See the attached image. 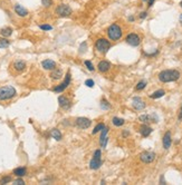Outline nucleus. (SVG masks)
Instances as JSON below:
<instances>
[{"instance_id": "2f4dec72", "label": "nucleus", "mask_w": 182, "mask_h": 185, "mask_svg": "<svg viewBox=\"0 0 182 185\" xmlns=\"http://www.w3.org/2000/svg\"><path fill=\"white\" fill-rule=\"evenodd\" d=\"M101 107H102V109H108L110 108V104L106 102V100H102V103H101Z\"/></svg>"}, {"instance_id": "f704fd0d", "label": "nucleus", "mask_w": 182, "mask_h": 185, "mask_svg": "<svg viewBox=\"0 0 182 185\" xmlns=\"http://www.w3.org/2000/svg\"><path fill=\"white\" fill-rule=\"evenodd\" d=\"M85 85H86L87 87H89V88H92V87L94 86V82H93L92 79H87L86 82H85Z\"/></svg>"}, {"instance_id": "7ed1b4c3", "label": "nucleus", "mask_w": 182, "mask_h": 185, "mask_svg": "<svg viewBox=\"0 0 182 185\" xmlns=\"http://www.w3.org/2000/svg\"><path fill=\"white\" fill-rule=\"evenodd\" d=\"M107 35L111 40H119L122 37V29L120 28L119 25L113 24L107 29Z\"/></svg>"}, {"instance_id": "f8f14e48", "label": "nucleus", "mask_w": 182, "mask_h": 185, "mask_svg": "<svg viewBox=\"0 0 182 185\" xmlns=\"http://www.w3.org/2000/svg\"><path fill=\"white\" fill-rule=\"evenodd\" d=\"M41 65H43V67L45 68L46 70H54L56 67V63L54 60H52V59H46V60H44L43 63H41Z\"/></svg>"}, {"instance_id": "37998d69", "label": "nucleus", "mask_w": 182, "mask_h": 185, "mask_svg": "<svg viewBox=\"0 0 182 185\" xmlns=\"http://www.w3.org/2000/svg\"><path fill=\"white\" fill-rule=\"evenodd\" d=\"M179 20H180V22L182 24V13L180 15V18H179Z\"/></svg>"}, {"instance_id": "bb28decb", "label": "nucleus", "mask_w": 182, "mask_h": 185, "mask_svg": "<svg viewBox=\"0 0 182 185\" xmlns=\"http://www.w3.org/2000/svg\"><path fill=\"white\" fill-rule=\"evenodd\" d=\"M104 127H105V125H104V124H99V125H97V126H96L95 128L93 130V132H92V134H93V135H95L96 133H99V130H103Z\"/></svg>"}, {"instance_id": "ea45409f", "label": "nucleus", "mask_w": 182, "mask_h": 185, "mask_svg": "<svg viewBox=\"0 0 182 185\" xmlns=\"http://www.w3.org/2000/svg\"><path fill=\"white\" fill-rule=\"evenodd\" d=\"M160 183H162V184H165V182H164V177H163V175L161 176V178H160Z\"/></svg>"}, {"instance_id": "1a4fd4ad", "label": "nucleus", "mask_w": 182, "mask_h": 185, "mask_svg": "<svg viewBox=\"0 0 182 185\" xmlns=\"http://www.w3.org/2000/svg\"><path fill=\"white\" fill-rule=\"evenodd\" d=\"M126 43L129 45H131V46H133V47H136V46L140 45L141 39H140V37L136 34H130L126 37Z\"/></svg>"}, {"instance_id": "a878e982", "label": "nucleus", "mask_w": 182, "mask_h": 185, "mask_svg": "<svg viewBox=\"0 0 182 185\" xmlns=\"http://www.w3.org/2000/svg\"><path fill=\"white\" fill-rule=\"evenodd\" d=\"M112 122H113V124H114L115 126H122L123 124H124V119L119 117H114L112 119Z\"/></svg>"}, {"instance_id": "39448f33", "label": "nucleus", "mask_w": 182, "mask_h": 185, "mask_svg": "<svg viewBox=\"0 0 182 185\" xmlns=\"http://www.w3.org/2000/svg\"><path fill=\"white\" fill-rule=\"evenodd\" d=\"M71 12H73V10L67 4H62L56 8V13L59 17H69L71 15Z\"/></svg>"}, {"instance_id": "7c9ffc66", "label": "nucleus", "mask_w": 182, "mask_h": 185, "mask_svg": "<svg viewBox=\"0 0 182 185\" xmlns=\"http://www.w3.org/2000/svg\"><path fill=\"white\" fill-rule=\"evenodd\" d=\"M84 64H85V66H86L87 69H88L89 71L94 70V66H93V64H92L89 60H85V63H84Z\"/></svg>"}, {"instance_id": "f3484780", "label": "nucleus", "mask_w": 182, "mask_h": 185, "mask_svg": "<svg viewBox=\"0 0 182 185\" xmlns=\"http://www.w3.org/2000/svg\"><path fill=\"white\" fill-rule=\"evenodd\" d=\"M58 103H59V106L62 108H64V109H67L71 106V102L66 97H64V96H59L58 97Z\"/></svg>"}, {"instance_id": "72a5a7b5", "label": "nucleus", "mask_w": 182, "mask_h": 185, "mask_svg": "<svg viewBox=\"0 0 182 185\" xmlns=\"http://www.w3.org/2000/svg\"><path fill=\"white\" fill-rule=\"evenodd\" d=\"M40 29H43V30H52L53 27L50 25H40L39 26Z\"/></svg>"}, {"instance_id": "423d86ee", "label": "nucleus", "mask_w": 182, "mask_h": 185, "mask_svg": "<svg viewBox=\"0 0 182 185\" xmlns=\"http://www.w3.org/2000/svg\"><path fill=\"white\" fill-rule=\"evenodd\" d=\"M69 83H71V74H67V75L65 76V80H64L62 84L57 85V86L54 88V91H55V93H62V91H65V89L67 88Z\"/></svg>"}, {"instance_id": "ddd939ff", "label": "nucleus", "mask_w": 182, "mask_h": 185, "mask_svg": "<svg viewBox=\"0 0 182 185\" xmlns=\"http://www.w3.org/2000/svg\"><path fill=\"white\" fill-rule=\"evenodd\" d=\"M140 121L143 123H147V122H153V123H158V117L156 115H142L140 116Z\"/></svg>"}, {"instance_id": "cd10ccee", "label": "nucleus", "mask_w": 182, "mask_h": 185, "mask_svg": "<svg viewBox=\"0 0 182 185\" xmlns=\"http://www.w3.org/2000/svg\"><path fill=\"white\" fill-rule=\"evenodd\" d=\"M9 45H10V43L6 38L5 39H0V48H7Z\"/></svg>"}, {"instance_id": "c03bdc74", "label": "nucleus", "mask_w": 182, "mask_h": 185, "mask_svg": "<svg viewBox=\"0 0 182 185\" xmlns=\"http://www.w3.org/2000/svg\"><path fill=\"white\" fill-rule=\"evenodd\" d=\"M129 20H130V21H133V20H134V18H133V17H130V18H129Z\"/></svg>"}, {"instance_id": "6ab92c4d", "label": "nucleus", "mask_w": 182, "mask_h": 185, "mask_svg": "<svg viewBox=\"0 0 182 185\" xmlns=\"http://www.w3.org/2000/svg\"><path fill=\"white\" fill-rule=\"evenodd\" d=\"M140 133H141V135H142L143 137H147L152 133V128L149 127L147 125H142V126L140 127Z\"/></svg>"}, {"instance_id": "f03ea898", "label": "nucleus", "mask_w": 182, "mask_h": 185, "mask_svg": "<svg viewBox=\"0 0 182 185\" xmlns=\"http://www.w3.org/2000/svg\"><path fill=\"white\" fill-rule=\"evenodd\" d=\"M16 89L12 86H5L0 88V100H8L16 96Z\"/></svg>"}, {"instance_id": "4c0bfd02", "label": "nucleus", "mask_w": 182, "mask_h": 185, "mask_svg": "<svg viewBox=\"0 0 182 185\" xmlns=\"http://www.w3.org/2000/svg\"><path fill=\"white\" fill-rule=\"evenodd\" d=\"M153 4H154V0H147V6H149V7H151Z\"/></svg>"}, {"instance_id": "c9c22d12", "label": "nucleus", "mask_w": 182, "mask_h": 185, "mask_svg": "<svg viewBox=\"0 0 182 185\" xmlns=\"http://www.w3.org/2000/svg\"><path fill=\"white\" fill-rule=\"evenodd\" d=\"M14 184H17V185H23V184H25V182L23 181V180H21V178H17V180H15V181H14Z\"/></svg>"}, {"instance_id": "f257e3e1", "label": "nucleus", "mask_w": 182, "mask_h": 185, "mask_svg": "<svg viewBox=\"0 0 182 185\" xmlns=\"http://www.w3.org/2000/svg\"><path fill=\"white\" fill-rule=\"evenodd\" d=\"M180 78V73L178 70H163L159 74V79L162 83H170V82H175Z\"/></svg>"}, {"instance_id": "c756f323", "label": "nucleus", "mask_w": 182, "mask_h": 185, "mask_svg": "<svg viewBox=\"0 0 182 185\" xmlns=\"http://www.w3.org/2000/svg\"><path fill=\"white\" fill-rule=\"evenodd\" d=\"M9 182H11V176H9L8 175V176H5L0 180V184H7Z\"/></svg>"}, {"instance_id": "79ce46f5", "label": "nucleus", "mask_w": 182, "mask_h": 185, "mask_svg": "<svg viewBox=\"0 0 182 185\" xmlns=\"http://www.w3.org/2000/svg\"><path fill=\"white\" fill-rule=\"evenodd\" d=\"M127 135H129V132H126V130L123 132V136H127Z\"/></svg>"}, {"instance_id": "4be33fe9", "label": "nucleus", "mask_w": 182, "mask_h": 185, "mask_svg": "<svg viewBox=\"0 0 182 185\" xmlns=\"http://www.w3.org/2000/svg\"><path fill=\"white\" fill-rule=\"evenodd\" d=\"M14 66H15V69H16V70L23 71L25 68H26V64H25L23 60H18V61H16V63H15V65H14Z\"/></svg>"}, {"instance_id": "9b49d317", "label": "nucleus", "mask_w": 182, "mask_h": 185, "mask_svg": "<svg viewBox=\"0 0 182 185\" xmlns=\"http://www.w3.org/2000/svg\"><path fill=\"white\" fill-rule=\"evenodd\" d=\"M107 133H108V128L105 126L102 130V134H101V138H99V144L102 147H105L107 144Z\"/></svg>"}, {"instance_id": "aec40b11", "label": "nucleus", "mask_w": 182, "mask_h": 185, "mask_svg": "<svg viewBox=\"0 0 182 185\" xmlns=\"http://www.w3.org/2000/svg\"><path fill=\"white\" fill-rule=\"evenodd\" d=\"M26 173H27V169H26V167H18V169H14V174H15L16 176H18V177L25 176Z\"/></svg>"}, {"instance_id": "58836bf2", "label": "nucleus", "mask_w": 182, "mask_h": 185, "mask_svg": "<svg viewBox=\"0 0 182 185\" xmlns=\"http://www.w3.org/2000/svg\"><path fill=\"white\" fill-rule=\"evenodd\" d=\"M145 17H147V12H142V13L140 15V18H141V19H144Z\"/></svg>"}, {"instance_id": "0eeeda50", "label": "nucleus", "mask_w": 182, "mask_h": 185, "mask_svg": "<svg viewBox=\"0 0 182 185\" xmlns=\"http://www.w3.org/2000/svg\"><path fill=\"white\" fill-rule=\"evenodd\" d=\"M140 158H141V161L143 162V163H147V164H149V163H152V162L154 161L155 158V154L153 153V152H143V153L140 154Z\"/></svg>"}, {"instance_id": "2eb2a0df", "label": "nucleus", "mask_w": 182, "mask_h": 185, "mask_svg": "<svg viewBox=\"0 0 182 185\" xmlns=\"http://www.w3.org/2000/svg\"><path fill=\"white\" fill-rule=\"evenodd\" d=\"M97 68H99V70L101 71V73H106V71L110 70L111 64L108 63V61H106V60H102V61H99Z\"/></svg>"}, {"instance_id": "5701e85b", "label": "nucleus", "mask_w": 182, "mask_h": 185, "mask_svg": "<svg viewBox=\"0 0 182 185\" xmlns=\"http://www.w3.org/2000/svg\"><path fill=\"white\" fill-rule=\"evenodd\" d=\"M12 34V29L11 28H4V29H1L0 30V35L2 36V37H5V38H7V37H10Z\"/></svg>"}, {"instance_id": "412c9836", "label": "nucleus", "mask_w": 182, "mask_h": 185, "mask_svg": "<svg viewBox=\"0 0 182 185\" xmlns=\"http://www.w3.org/2000/svg\"><path fill=\"white\" fill-rule=\"evenodd\" d=\"M164 94H165V91H163V89H159V91H154L153 94L150 95V97L152 99H156V98H161L162 96H164Z\"/></svg>"}, {"instance_id": "c85d7f7f", "label": "nucleus", "mask_w": 182, "mask_h": 185, "mask_svg": "<svg viewBox=\"0 0 182 185\" xmlns=\"http://www.w3.org/2000/svg\"><path fill=\"white\" fill-rule=\"evenodd\" d=\"M145 86H147V82H140L136 85V91H142V89L145 88Z\"/></svg>"}, {"instance_id": "a18cd8bd", "label": "nucleus", "mask_w": 182, "mask_h": 185, "mask_svg": "<svg viewBox=\"0 0 182 185\" xmlns=\"http://www.w3.org/2000/svg\"><path fill=\"white\" fill-rule=\"evenodd\" d=\"M180 6H181V7H182V1H181V2H180Z\"/></svg>"}, {"instance_id": "a19ab883", "label": "nucleus", "mask_w": 182, "mask_h": 185, "mask_svg": "<svg viewBox=\"0 0 182 185\" xmlns=\"http://www.w3.org/2000/svg\"><path fill=\"white\" fill-rule=\"evenodd\" d=\"M182 118V106H181V109H180V114H179V119H181Z\"/></svg>"}, {"instance_id": "a211bd4d", "label": "nucleus", "mask_w": 182, "mask_h": 185, "mask_svg": "<svg viewBox=\"0 0 182 185\" xmlns=\"http://www.w3.org/2000/svg\"><path fill=\"white\" fill-rule=\"evenodd\" d=\"M15 11L18 16L20 17H26L28 15V10L26 8H24L23 6H20V4H16L15 6Z\"/></svg>"}, {"instance_id": "49530a36", "label": "nucleus", "mask_w": 182, "mask_h": 185, "mask_svg": "<svg viewBox=\"0 0 182 185\" xmlns=\"http://www.w3.org/2000/svg\"><path fill=\"white\" fill-rule=\"evenodd\" d=\"M143 1H147V0H143Z\"/></svg>"}, {"instance_id": "4468645a", "label": "nucleus", "mask_w": 182, "mask_h": 185, "mask_svg": "<svg viewBox=\"0 0 182 185\" xmlns=\"http://www.w3.org/2000/svg\"><path fill=\"white\" fill-rule=\"evenodd\" d=\"M102 166V160L101 157H93L89 162V167L92 169H99Z\"/></svg>"}, {"instance_id": "9d476101", "label": "nucleus", "mask_w": 182, "mask_h": 185, "mask_svg": "<svg viewBox=\"0 0 182 185\" xmlns=\"http://www.w3.org/2000/svg\"><path fill=\"white\" fill-rule=\"evenodd\" d=\"M132 106L134 107L135 109L142 110L143 108L145 107V103L143 102L140 97H134V98H133V102H132Z\"/></svg>"}, {"instance_id": "6e6552de", "label": "nucleus", "mask_w": 182, "mask_h": 185, "mask_svg": "<svg viewBox=\"0 0 182 185\" xmlns=\"http://www.w3.org/2000/svg\"><path fill=\"white\" fill-rule=\"evenodd\" d=\"M92 124V121L89 118H86V117H78L76 119V125L79 127V128H82V130H85V128H88V127L91 126Z\"/></svg>"}, {"instance_id": "b1692460", "label": "nucleus", "mask_w": 182, "mask_h": 185, "mask_svg": "<svg viewBox=\"0 0 182 185\" xmlns=\"http://www.w3.org/2000/svg\"><path fill=\"white\" fill-rule=\"evenodd\" d=\"M50 136H52L53 138H55L56 141H60V139H62V134H60V132L58 130H56V128L52 130V132H50Z\"/></svg>"}, {"instance_id": "20e7f679", "label": "nucleus", "mask_w": 182, "mask_h": 185, "mask_svg": "<svg viewBox=\"0 0 182 185\" xmlns=\"http://www.w3.org/2000/svg\"><path fill=\"white\" fill-rule=\"evenodd\" d=\"M95 47L99 52H106V51L111 48V43H110L108 40L104 39V38H101V39L96 40Z\"/></svg>"}, {"instance_id": "dca6fc26", "label": "nucleus", "mask_w": 182, "mask_h": 185, "mask_svg": "<svg viewBox=\"0 0 182 185\" xmlns=\"http://www.w3.org/2000/svg\"><path fill=\"white\" fill-rule=\"evenodd\" d=\"M171 133L170 132H166L164 136H163V147L165 148V150H169L171 146Z\"/></svg>"}, {"instance_id": "393cba45", "label": "nucleus", "mask_w": 182, "mask_h": 185, "mask_svg": "<svg viewBox=\"0 0 182 185\" xmlns=\"http://www.w3.org/2000/svg\"><path fill=\"white\" fill-rule=\"evenodd\" d=\"M62 75H63V71L60 70V69H56V70H54L52 73L53 79H59L62 77Z\"/></svg>"}, {"instance_id": "473e14b6", "label": "nucleus", "mask_w": 182, "mask_h": 185, "mask_svg": "<svg viewBox=\"0 0 182 185\" xmlns=\"http://www.w3.org/2000/svg\"><path fill=\"white\" fill-rule=\"evenodd\" d=\"M41 4L44 7H50L53 4V0H41Z\"/></svg>"}, {"instance_id": "e433bc0d", "label": "nucleus", "mask_w": 182, "mask_h": 185, "mask_svg": "<svg viewBox=\"0 0 182 185\" xmlns=\"http://www.w3.org/2000/svg\"><path fill=\"white\" fill-rule=\"evenodd\" d=\"M84 48H87V45H86V43H83L82 45H80V48H79V50H80V54H83L84 51Z\"/></svg>"}]
</instances>
